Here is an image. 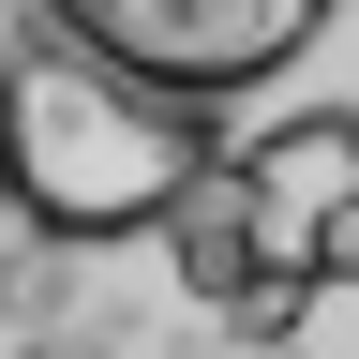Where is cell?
Returning a JSON list of instances; mask_svg holds the SVG:
<instances>
[{
    "label": "cell",
    "instance_id": "6da1fadb",
    "mask_svg": "<svg viewBox=\"0 0 359 359\" xmlns=\"http://www.w3.org/2000/svg\"><path fill=\"white\" fill-rule=\"evenodd\" d=\"M0 359H359V0H0Z\"/></svg>",
    "mask_w": 359,
    "mask_h": 359
}]
</instances>
